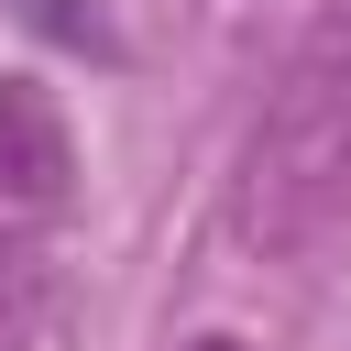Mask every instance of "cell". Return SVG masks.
<instances>
[{
    "mask_svg": "<svg viewBox=\"0 0 351 351\" xmlns=\"http://www.w3.org/2000/svg\"><path fill=\"white\" fill-rule=\"evenodd\" d=\"M176 351H252V340H230V329H197V340H176Z\"/></svg>",
    "mask_w": 351,
    "mask_h": 351,
    "instance_id": "5",
    "label": "cell"
},
{
    "mask_svg": "<svg viewBox=\"0 0 351 351\" xmlns=\"http://www.w3.org/2000/svg\"><path fill=\"white\" fill-rule=\"evenodd\" d=\"M33 329H44V241L0 219V351H33Z\"/></svg>",
    "mask_w": 351,
    "mask_h": 351,
    "instance_id": "3",
    "label": "cell"
},
{
    "mask_svg": "<svg viewBox=\"0 0 351 351\" xmlns=\"http://www.w3.org/2000/svg\"><path fill=\"white\" fill-rule=\"evenodd\" d=\"M44 22H55L66 44H110V33H99V11H77V0H44Z\"/></svg>",
    "mask_w": 351,
    "mask_h": 351,
    "instance_id": "4",
    "label": "cell"
},
{
    "mask_svg": "<svg viewBox=\"0 0 351 351\" xmlns=\"http://www.w3.org/2000/svg\"><path fill=\"white\" fill-rule=\"evenodd\" d=\"M77 186V132L55 110V88L0 77V208H55Z\"/></svg>",
    "mask_w": 351,
    "mask_h": 351,
    "instance_id": "2",
    "label": "cell"
},
{
    "mask_svg": "<svg viewBox=\"0 0 351 351\" xmlns=\"http://www.w3.org/2000/svg\"><path fill=\"white\" fill-rule=\"evenodd\" d=\"M230 230L263 263L329 252L351 230V0H329L285 44V66H274V88H263V110L241 132Z\"/></svg>",
    "mask_w": 351,
    "mask_h": 351,
    "instance_id": "1",
    "label": "cell"
}]
</instances>
